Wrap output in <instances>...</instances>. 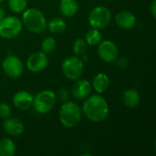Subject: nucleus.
Instances as JSON below:
<instances>
[{
    "instance_id": "5",
    "label": "nucleus",
    "mask_w": 156,
    "mask_h": 156,
    "mask_svg": "<svg viewBox=\"0 0 156 156\" xmlns=\"http://www.w3.org/2000/svg\"><path fill=\"white\" fill-rule=\"evenodd\" d=\"M112 19L111 10L104 5H98L92 8L89 14L88 21L91 27L96 29H104L107 27Z\"/></svg>"
},
{
    "instance_id": "13",
    "label": "nucleus",
    "mask_w": 156,
    "mask_h": 156,
    "mask_svg": "<svg viewBox=\"0 0 156 156\" xmlns=\"http://www.w3.org/2000/svg\"><path fill=\"white\" fill-rule=\"evenodd\" d=\"M116 24L123 29H131L136 25V16L128 10H122L115 16Z\"/></svg>"
},
{
    "instance_id": "25",
    "label": "nucleus",
    "mask_w": 156,
    "mask_h": 156,
    "mask_svg": "<svg viewBox=\"0 0 156 156\" xmlns=\"http://www.w3.org/2000/svg\"><path fill=\"white\" fill-rule=\"evenodd\" d=\"M56 95H57V99H58L62 102H65V101H69V92L66 89L58 90V92Z\"/></svg>"
},
{
    "instance_id": "7",
    "label": "nucleus",
    "mask_w": 156,
    "mask_h": 156,
    "mask_svg": "<svg viewBox=\"0 0 156 156\" xmlns=\"http://www.w3.org/2000/svg\"><path fill=\"white\" fill-rule=\"evenodd\" d=\"M23 24L21 20L16 16H5L0 20V37L5 39L16 37L22 31Z\"/></svg>"
},
{
    "instance_id": "16",
    "label": "nucleus",
    "mask_w": 156,
    "mask_h": 156,
    "mask_svg": "<svg viewBox=\"0 0 156 156\" xmlns=\"http://www.w3.org/2000/svg\"><path fill=\"white\" fill-rule=\"evenodd\" d=\"M110 83L111 80L108 75L103 72H100L93 78L91 87L98 93H104L110 87Z\"/></svg>"
},
{
    "instance_id": "18",
    "label": "nucleus",
    "mask_w": 156,
    "mask_h": 156,
    "mask_svg": "<svg viewBox=\"0 0 156 156\" xmlns=\"http://www.w3.org/2000/svg\"><path fill=\"white\" fill-rule=\"evenodd\" d=\"M16 153V146L10 138L0 140V156H14Z\"/></svg>"
},
{
    "instance_id": "14",
    "label": "nucleus",
    "mask_w": 156,
    "mask_h": 156,
    "mask_svg": "<svg viewBox=\"0 0 156 156\" xmlns=\"http://www.w3.org/2000/svg\"><path fill=\"white\" fill-rule=\"evenodd\" d=\"M33 96L26 90H19L13 96V104L19 110H28L32 107Z\"/></svg>"
},
{
    "instance_id": "12",
    "label": "nucleus",
    "mask_w": 156,
    "mask_h": 156,
    "mask_svg": "<svg viewBox=\"0 0 156 156\" xmlns=\"http://www.w3.org/2000/svg\"><path fill=\"white\" fill-rule=\"evenodd\" d=\"M4 131L10 136H19L25 131V126L22 121L17 118L7 117L3 122Z\"/></svg>"
},
{
    "instance_id": "8",
    "label": "nucleus",
    "mask_w": 156,
    "mask_h": 156,
    "mask_svg": "<svg viewBox=\"0 0 156 156\" xmlns=\"http://www.w3.org/2000/svg\"><path fill=\"white\" fill-rule=\"evenodd\" d=\"M2 69L8 77L16 79L23 74L24 64L17 56L8 55L2 62Z\"/></svg>"
},
{
    "instance_id": "27",
    "label": "nucleus",
    "mask_w": 156,
    "mask_h": 156,
    "mask_svg": "<svg viewBox=\"0 0 156 156\" xmlns=\"http://www.w3.org/2000/svg\"><path fill=\"white\" fill-rule=\"evenodd\" d=\"M150 13L153 17L156 16V0H153V2L150 5Z\"/></svg>"
},
{
    "instance_id": "15",
    "label": "nucleus",
    "mask_w": 156,
    "mask_h": 156,
    "mask_svg": "<svg viewBox=\"0 0 156 156\" xmlns=\"http://www.w3.org/2000/svg\"><path fill=\"white\" fill-rule=\"evenodd\" d=\"M122 101L123 104L128 108H136L139 106L141 102V95L140 92L136 89H129L124 91L122 95Z\"/></svg>"
},
{
    "instance_id": "2",
    "label": "nucleus",
    "mask_w": 156,
    "mask_h": 156,
    "mask_svg": "<svg viewBox=\"0 0 156 156\" xmlns=\"http://www.w3.org/2000/svg\"><path fill=\"white\" fill-rule=\"evenodd\" d=\"M22 24L34 34H42L47 28V19L41 10L36 7L27 8L23 12Z\"/></svg>"
},
{
    "instance_id": "6",
    "label": "nucleus",
    "mask_w": 156,
    "mask_h": 156,
    "mask_svg": "<svg viewBox=\"0 0 156 156\" xmlns=\"http://www.w3.org/2000/svg\"><path fill=\"white\" fill-rule=\"evenodd\" d=\"M61 70L66 79L76 80L80 79L84 70V64L80 57L73 55L66 58L61 64Z\"/></svg>"
},
{
    "instance_id": "24",
    "label": "nucleus",
    "mask_w": 156,
    "mask_h": 156,
    "mask_svg": "<svg viewBox=\"0 0 156 156\" xmlns=\"http://www.w3.org/2000/svg\"><path fill=\"white\" fill-rule=\"evenodd\" d=\"M10 114H11L10 106L5 102H1L0 103V118L5 119V118L9 117Z\"/></svg>"
},
{
    "instance_id": "10",
    "label": "nucleus",
    "mask_w": 156,
    "mask_h": 156,
    "mask_svg": "<svg viewBox=\"0 0 156 156\" xmlns=\"http://www.w3.org/2000/svg\"><path fill=\"white\" fill-rule=\"evenodd\" d=\"M27 68L29 71L37 73L44 70L48 65V54L42 51H37L32 53L27 59Z\"/></svg>"
},
{
    "instance_id": "11",
    "label": "nucleus",
    "mask_w": 156,
    "mask_h": 156,
    "mask_svg": "<svg viewBox=\"0 0 156 156\" xmlns=\"http://www.w3.org/2000/svg\"><path fill=\"white\" fill-rule=\"evenodd\" d=\"M92 87L91 83L85 79H78L72 86V96L76 100H85L90 95Z\"/></svg>"
},
{
    "instance_id": "23",
    "label": "nucleus",
    "mask_w": 156,
    "mask_h": 156,
    "mask_svg": "<svg viewBox=\"0 0 156 156\" xmlns=\"http://www.w3.org/2000/svg\"><path fill=\"white\" fill-rule=\"evenodd\" d=\"M56 45L57 43L54 37H47L41 42V51L46 54H49L52 51H54V49L56 48Z\"/></svg>"
},
{
    "instance_id": "4",
    "label": "nucleus",
    "mask_w": 156,
    "mask_h": 156,
    "mask_svg": "<svg viewBox=\"0 0 156 156\" xmlns=\"http://www.w3.org/2000/svg\"><path fill=\"white\" fill-rule=\"evenodd\" d=\"M57 102V95L51 90H44L33 98L32 106L39 114H47L52 111Z\"/></svg>"
},
{
    "instance_id": "20",
    "label": "nucleus",
    "mask_w": 156,
    "mask_h": 156,
    "mask_svg": "<svg viewBox=\"0 0 156 156\" xmlns=\"http://www.w3.org/2000/svg\"><path fill=\"white\" fill-rule=\"evenodd\" d=\"M85 41L86 43L88 44V46H91V47H94V46H97L102 39V36L100 32L99 29H96V28H91L90 29L86 35H85Z\"/></svg>"
},
{
    "instance_id": "19",
    "label": "nucleus",
    "mask_w": 156,
    "mask_h": 156,
    "mask_svg": "<svg viewBox=\"0 0 156 156\" xmlns=\"http://www.w3.org/2000/svg\"><path fill=\"white\" fill-rule=\"evenodd\" d=\"M47 27L53 34H61L67 28V23L62 17H54L47 24Z\"/></svg>"
},
{
    "instance_id": "3",
    "label": "nucleus",
    "mask_w": 156,
    "mask_h": 156,
    "mask_svg": "<svg viewBox=\"0 0 156 156\" xmlns=\"http://www.w3.org/2000/svg\"><path fill=\"white\" fill-rule=\"evenodd\" d=\"M58 118L60 123L65 128H74L76 127L82 118V111L81 108L72 101H67L62 103L59 112Z\"/></svg>"
},
{
    "instance_id": "17",
    "label": "nucleus",
    "mask_w": 156,
    "mask_h": 156,
    "mask_svg": "<svg viewBox=\"0 0 156 156\" xmlns=\"http://www.w3.org/2000/svg\"><path fill=\"white\" fill-rule=\"evenodd\" d=\"M79 10V5L77 0H60L59 11L65 17L74 16Z\"/></svg>"
},
{
    "instance_id": "1",
    "label": "nucleus",
    "mask_w": 156,
    "mask_h": 156,
    "mask_svg": "<svg viewBox=\"0 0 156 156\" xmlns=\"http://www.w3.org/2000/svg\"><path fill=\"white\" fill-rule=\"evenodd\" d=\"M82 114L92 122H104L110 113L107 101L101 95H90L84 100L81 107Z\"/></svg>"
},
{
    "instance_id": "28",
    "label": "nucleus",
    "mask_w": 156,
    "mask_h": 156,
    "mask_svg": "<svg viewBox=\"0 0 156 156\" xmlns=\"http://www.w3.org/2000/svg\"><path fill=\"white\" fill-rule=\"evenodd\" d=\"M5 16V10H4V8L2 6H0V20H2Z\"/></svg>"
},
{
    "instance_id": "9",
    "label": "nucleus",
    "mask_w": 156,
    "mask_h": 156,
    "mask_svg": "<svg viewBox=\"0 0 156 156\" xmlns=\"http://www.w3.org/2000/svg\"><path fill=\"white\" fill-rule=\"evenodd\" d=\"M98 55L105 63H112L115 62L119 57V49L116 44L112 40H101L98 44Z\"/></svg>"
},
{
    "instance_id": "22",
    "label": "nucleus",
    "mask_w": 156,
    "mask_h": 156,
    "mask_svg": "<svg viewBox=\"0 0 156 156\" xmlns=\"http://www.w3.org/2000/svg\"><path fill=\"white\" fill-rule=\"evenodd\" d=\"M8 7L16 14L23 13L27 7V0H8Z\"/></svg>"
},
{
    "instance_id": "29",
    "label": "nucleus",
    "mask_w": 156,
    "mask_h": 156,
    "mask_svg": "<svg viewBox=\"0 0 156 156\" xmlns=\"http://www.w3.org/2000/svg\"><path fill=\"white\" fill-rule=\"evenodd\" d=\"M3 1H4V0H0V4H1V3H2Z\"/></svg>"
},
{
    "instance_id": "26",
    "label": "nucleus",
    "mask_w": 156,
    "mask_h": 156,
    "mask_svg": "<svg viewBox=\"0 0 156 156\" xmlns=\"http://www.w3.org/2000/svg\"><path fill=\"white\" fill-rule=\"evenodd\" d=\"M115 62H117V65L122 69H126L129 66V60L124 57H121V58L118 57Z\"/></svg>"
},
{
    "instance_id": "21",
    "label": "nucleus",
    "mask_w": 156,
    "mask_h": 156,
    "mask_svg": "<svg viewBox=\"0 0 156 156\" xmlns=\"http://www.w3.org/2000/svg\"><path fill=\"white\" fill-rule=\"evenodd\" d=\"M88 49V44L86 43L85 39L82 37H79L77 38L72 45V50L74 55L80 57L81 55L85 54L86 51Z\"/></svg>"
}]
</instances>
